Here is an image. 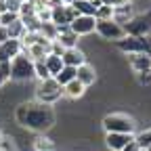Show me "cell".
I'll return each mask as SVG.
<instances>
[{
    "instance_id": "1",
    "label": "cell",
    "mask_w": 151,
    "mask_h": 151,
    "mask_svg": "<svg viewBox=\"0 0 151 151\" xmlns=\"http://www.w3.org/2000/svg\"><path fill=\"white\" fill-rule=\"evenodd\" d=\"M15 120H17V124H21L23 128L42 134V132H46V130H50L55 126L57 113H55L52 105L38 103V101H27V103L17 105Z\"/></svg>"
},
{
    "instance_id": "2",
    "label": "cell",
    "mask_w": 151,
    "mask_h": 151,
    "mask_svg": "<svg viewBox=\"0 0 151 151\" xmlns=\"http://www.w3.org/2000/svg\"><path fill=\"white\" fill-rule=\"evenodd\" d=\"M103 130L107 134L118 132V134H134L137 132V122L128 113H107L103 118Z\"/></svg>"
},
{
    "instance_id": "3",
    "label": "cell",
    "mask_w": 151,
    "mask_h": 151,
    "mask_svg": "<svg viewBox=\"0 0 151 151\" xmlns=\"http://www.w3.org/2000/svg\"><path fill=\"white\" fill-rule=\"evenodd\" d=\"M34 78V61L25 52L17 55L11 61V80L15 82H29Z\"/></svg>"
},
{
    "instance_id": "4",
    "label": "cell",
    "mask_w": 151,
    "mask_h": 151,
    "mask_svg": "<svg viewBox=\"0 0 151 151\" xmlns=\"http://www.w3.org/2000/svg\"><path fill=\"white\" fill-rule=\"evenodd\" d=\"M61 97H63V88L57 84L55 78H48V80L38 82V88H36V101L38 103L52 105L55 101H59Z\"/></svg>"
},
{
    "instance_id": "5",
    "label": "cell",
    "mask_w": 151,
    "mask_h": 151,
    "mask_svg": "<svg viewBox=\"0 0 151 151\" xmlns=\"http://www.w3.org/2000/svg\"><path fill=\"white\" fill-rule=\"evenodd\" d=\"M94 32H97L103 40L107 42H120L126 38V32L122 25H118L113 19H109V21H97L94 23Z\"/></svg>"
},
{
    "instance_id": "6",
    "label": "cell",
    "mask_w": 151,
    "mask_h": 151,
    "mask_svg": "<svg viewBox=\"0 0 151 151\" xmlns=\"http://www.w3.org/2000/svg\"><path fill=\"white\" fill-rule=\"evenodd\" d=\"M78 17L76 11L71 6H65V4H55L50 9V23L57 25V27H63V25H71V21Z\"/></svg>"
},
{
    "instance_id": "7",
    "label": "cell",
    "mask_w": 151,
    "mask_h": 151,
    "mask_svg": "<svg viewBox=\"0 0 151 151\" xmlns=\"http://www.w3.org/2000/svg\"><path fill=\"white\" fill-rule=\"evenodd\" d=\"M126 36H149L151 34V13L134 17L128 25H124Z\"/></svg>"
},
{
    "instance_id": "8",
    "label": "cell",
    "mask_w": 151,
    "mask_h": 151,
    "mask_svg": "<svg viewBox=\"0 0 151 151\" xmlns=\"http://www.w3.org/2000/svg\"><path fill=\"white\" fill-rule=\"evenodd\" d=\"M94 23H97V19H94V17H82V15H78L71 21L69 29L78 38H82V36H90L94 32Z\"/></svg>"
},
{
    "instance_id": "9",
    "label": "cell",
    "mask_w": 151,
    "mask_h": 151,
    "mask_svg": "<svg viewBox=\"0 0 151 151\" xmlns=\"http://www.w3.org/2000/svg\"><path fill=\"white\" fill-rule=\"evenodd\" d=\"M21 40H6L0 44V63H11L17 55H21Z\"/></svg>"
},
{
    "instance_id": "10",
    "label": "cell",
    "mask_w": 151,
    "mask_h": 151,
    "mask_svg": "<svg viewBox=\"0 0 151 151\" xmlns=\"http://www.w3.org/2000/svg\"><path fill=\"white\" fill-rule=\"evenodd\" d=\"M55 40L67 50V48H78V40H80V38L69 29V25H63V27H57V38H55Z\"/></svg>"
},
{
    "instance_id": "11",
    "label": "cell",
    "mask_w": 151,
    "mask_h": 151,
    "mask_svg": "<svg viewBox=\"0 0 151 151\" xmlns=\"http://www.w3.org/2000/svg\"><path fill=\"white\" fill-rule=\"evenodd\" d=\"M134 141V134H118V132H111V134H105V145L111 151H124V147Z\"/></svg>"
},
{
    "instance_id": "12",
    "label": "cell",
    "mask_w": 151,
    "mask_h": 151,
    "mask_svg": "<svg viewBox=\"0 0 151 151\" xmlns=\"http://www.w3.org/2000/svg\"><path fill=\"white\" fill-rule=\"evenodd\" d=\"M61 61H63V65H67V67H80V65L86 63V52L80 50V48H67V50H63V55H61Z\"/></svg>"
},
{
    "instance_id": "13",
    "label": "cell",
    "mask_w": 151,
    "mask_h": 151,
    "mask_svg": "<svg viewBox=\"0 0 151 151\" xmlns=\"http://www.w3.org/2000/svg\"><path fill=\"white\" fill-rule=\"evenodd\" d=\"M76 80H78L80 84H84L86 88L92 86L94 82H97V69H94V65H90V63L80 65L78 69H76Z\"/></svg>"
},
{
    "instance_id": "14",
    "label": "cell",
    "mask_w": 151,
    "mask_h": 151,
    "mask_svg": "<svg viewBox=\"0 0 151 151\" xmlns=\"http://www.w3.org/2000/svg\"><path fill=\"white\" fill-rule=\"evenodd\" d=\"M132 19H134V11H132V4H124V6H118L113 9V21H116L118 25L124 27V23H130Z\"/></svg>"
},
{
    "instance_id": "15",
    "label": "cell",
    "mask_w": 151,
    "mask_h": 151,
    "mask_svg": "<svg viewBox=\"0 0 151 151\" xmlns=\"http://www.w3.org/2000/svg\"><path fill=\"white\" fill-rule=\"evenodd\" d=\"M128 65L137 73L147 71V69H151V57L149 55H128Z\"/></svg>"
},
{
    "instance_id": "16",
    "label": "cell",
    "mask_w": 151,
    "mask_h": 151,
    "mask_svg": "<svg viewBox=\"0 0 151 151\" xmlns=\"http://www.w3.org/2000/svg\"><path fill=\"white\" fill-rule=\"evenodd\" d=\"M84 92H86V86L80 84L78 80H71L69 84L63 86V97H67V99H82Z\"/></svg>"
},
{
    "instance_id": "17",
    "label": "cell",
    "mask_w": 151,
    "mask_h": 151,
    "mask_svg": "<svg viewBox=\"0 0 151 151\" xmlns=\"http://www.w3.org/2000/svg\"><path fill=\"white\" fill-rule=\"evenodd\" d=\"M69 6L76 11V15H82V17H94V13H97V9H94L88 0H73Z\"/></svg>"
},
{
    "instance_id": "18",
    "label": "cell",
    "mask_w": 151,
    "mask_h": 151,
    "mask_svg": "<svg viewBox=\"0 0 151 151\" xmlns=\"http://www.w3.org/2000/svg\"><path fill=\"white\" fill-rule=\"evenodd\" d=\"M44 65H46V69H48V73L52 78L63 69V61H61V57H57V55H46L44 57Z\"/></svg>"
},
{
    "instance_id": "19",
    "label": "cell",
    "mask_w": 151,
    "mask_h": 151,
    "mask_svg": "<svg viewBox=\"0 0 151 151\" xmlns=\"http://www.w3.org/2000/svg\"><path fill=\"white\" fill-rule=\"evenodd\" d=\"M76 69L78 67H67V65H63V69L55 76V80H57V84H59L61 88L65 86V84H69L71 80H76Z\"/></svg>"
},
{
    "instance_id": "20",
    "label": "cell",
    "mask_w": 151,
    "mask_h": 151,
    "mask_svg": "<svg viewBox=\"0 0 151 151\" xmlns=\"http://www.w3.org/2000/svg\"><path fill=\"white\" fill-rule=\"evenodd\" d=\"M34 151H55V141L46 134H38L34 141Z\"/></svg>"
},
{
    "instance_id": "21",
    "label": "cell",
    "mask_w": 151,
    "mask_h": 151,
    "mask_svg": "<svg viewBox=\"0 0 151 151\" xmlns=\"http://www.w3.org/2000/svg\"><path fill=\"white\" fill-rule=\"evenodd\" d=\"M34 78H36L38 82L52 78V76L48 73V69H46V65H44V59H42V61H34Z\"/></svg>"
},
{
    "instance_id": "22",
    "label": "cell",
    "mask_w": 151,
    "mask_h": 151,
    "mask_svg": "<svg viewBox=\"0 0 151 151\" xmlns=\"http://www.w3.org/2000/svg\"><path fill=\"white\" fill-rule=\"evenodd\" d=\"M6 32H9V40H21L23 34H25V27H23L21 21H15L13 25L6 27Z\"/></svg>"
},
{
    "instance_id": "23",
    "label": "cell",
    "mask_w": 151,
    "mask_h": 151,
    "mask_svg": "<svg viewBox=\"0 0 151 151\" xmlns=\"http://www.w3.org/2000/svg\"><path fill=\"white\" fill-rule=\"evenodd\" d=\"M134 141H137L139 149H141V151H145V149L151 145V128H149V130L139 132V134H134Z\"/></svg>"
},
{
    "instance_id": "24",
    "label": "cell",
    "mask_w": 151,
    "mask_h": 151,
    "mask_svg": "<svg viewBox=\"0 0 151 151\" xmlns=\"http://www.w3.org/2000/svg\"><path fill=\"white\" fill-rule=\"evenodd\" d=\"M38 34H40L42 38H46V40H55L57 38V25H52V23H42L40 25V29H38Z\"/></svg>"
},
{
    "instance_id": "25",
    "label": "cell",
    "mask_w": 151,
    "mask_h": 151,
    "mask_svg": "<svg viewBox=\"0 0 151 151\" xmlns=\"http://www.w3.org/2000/svg\"><path fill=\"white\" fill-rule=\"evenodd\" d=\"M94 19L97 21H109V19H113V9L111 6H99L97 9V13H94Z\"/></svg>"
},
{
    "instance_id": "26",
    "label": "cell",
    "mask_w": 151,
    "mask_h": 151,
    "mask_svg": "<svg viewBox=\"0 0 151 151\" xmlns=\"http://www.w3.org/2000/svg\"><path fill=\"white\" fill-rule=\"evenodd\" d=\"M15 21H19V15L17 13H2L0 15V27H9V25H13Z\"/></svg>"
},
{
    "instance_id": "27",
    "label": "cell",
    "mask_w": 151,
    "mask_h": 151,
    "mask_svg": "<svg viewBox=\"0 0 151 151\" xmlns=\"http://www.w3.org/2000/svg\"><path fill=\"white\" fill-rule=\"evenodd\" d=\"M11 80V63H0V88Z\"/></svg>"
},
{
    "instance_id": "28",
    "label": "cell",
    "mask_w": 151,
    "mask_h": 151,
    "mask_svg": "<svg viewBox=\"0 0 151 151\" xmlns=\"http://www.w3.org/2000/svg\"><path fill=\"white\" fill-rule=\"evenodd\" d=\"M137 82H139L141 86H149V84H151V69L139 71V73H137Z\"/></svg>"
},
{
    "instance_id": "29",
    "label": "cell",
    "mask_w": 151,
    "mask_h": 151,
    "mask_svg": "<svg viewBox=\"0 0 151 151\" xmlns=\"http://www.w3.org/2000/svg\"><path fill=\"white\" fill-rule=\"evenodd\" d=\"M4 4H6V11H9V13H17V15H19L21 0H4Z\"/></svg>"
},
{
    "instance_id": "30",
    "label": "cell",
    "mask_w": 151,
    "mask_h": 151,
    "mask_svg": "<svg viewBox=\"0 0 151 151\" xmlns=\"http://www.w3.org/2000/svg\"><path fill=\"white\" fill-rule=\"evenodd\" d=\"M130 0H103V4L105 6H111V9H118V6H124V4H128Z\"/></svg>"
},
{
    "instance_id": "31",
    "label": "cell",
    "mask_w": 151,
    "mask_h": 151,
    "mask_svg": "<svg viewBox=\"0 0 151 151\" xmlns=\"http://www.w3.org/2000/svg\"><path fill=\"white\" fill-rule=\"evenodd\" d=\"M6 40H9V32H6V27H0V44L6 42Z\"/></svg>"
},
{
    "instance_id": "32",
    "label": "cell",
    "mask_w": 151,
    "mask_h": 151,
    "mask_svg": "<svg viewBox=\"0 0 151 151\" xmlns=\"http://www.w3.org/2000/svg\"><path fill=\"white\" fill-rule=\"evenodd\" d=\"M88 2L94 6V9H99V6H103V0H88Z\"/></svg>"
},
{
    "instance_id": "33",
    "label": "cell",
    "mask_w": 151,
    "mask_h": 151,
    "mask_svg": "<svg viewBox=\"0 0 151 151\" xmlns=\"http://www.w3.org/2000/svg\"><path fill=\"white\" fill-rule=\"evenodd\" d=\"M6 13V4H4V0H0V15Z\"/></svg>"
},
{
    "instance_id": "34",
    "label": "cell",
    "mask_w": 151,
    "mask_h": 151,
    "mask_svg": "<svg viewBox=\"0 0 151 151\" xmlns=\"http://www.w3.org/2000/svg\"><path fill=\"white\" fill-rule=\"evenodd\" d=\"M4 139V132H2V126H0V141Z\"/></svg>"
},
{
    "instance_id": "35",
    "label": "cell",
    "mask_w": 151,
    "mask_h": 151,
    "mask_svg": "<svg viewBox=\"0 0 151 151\" xmlns=\"http://www.w3.org/2000/svg\"><path fill=\"white\" fill-rule=\"evenodd\" d=\"M145 151H151V145H149V147H147V149H145Z\"/></svg>"
},
{
    "instance_id": "36",
    "label": "cell",
    "mask_w": 151,
    "mask_h": 151,
    "mask_svg": "<svg viewBox=\"0 0 151 151\" xmlns=\"http://www.w3.org/2000/svg\"><path fill=\"white\" fill-rule=\"evenodd\" d=\"M21 2H29V0H21Z\"/></svg>"
},
{
    "instance_id": "37",
    "label": "cell",
    "mask_w": 151,
    "mask_h": 151,
    "mask_svg": "<svg viewBox=\"0 0 151 151\" xmlns=\"http://www.w3.org/2000/svg\"><path fill=\"white\" fill-rule=\"evenodd\" d=\"M0 151H4V149H2V147H0Z\"/></svg>"
}]
</instances>
